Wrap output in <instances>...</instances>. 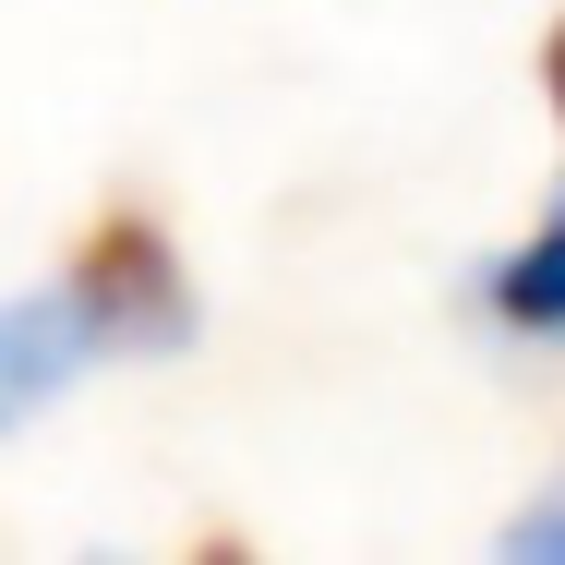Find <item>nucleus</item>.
Masks as SVG:
<instances>
[{
	"mask_svg": "<svg viewBox=\"0 0 565 565\" xmlns=\"http://www.w3.org/2000/svg\"><path fill=\"white\" fill-rule=\"evenodd\" d=\"M97 349V326H85V301L73 289H49V301H0V434L12 422H36L61 385H73V361Z\"/></svg>",
	"mask_w": 565,
	"mask_h": 565,
	"instance_id": "2",
	"label": "nucleus"
},
{
	"mask_svg": "<svg viewBox=\"0 0 565 565\" xmlns=\"http://www.w3.org/2000/svg\"><path fill=\"white\" fill-rule=\"evenodd\" d=\"M518 554H565V505H530L518 518Z\"/></svg>",
	"mask_w": 565,
	"mask_h": 565,
	"instance_id": "4",
	"label": "nucleus"
},
{
	"mask_svg": "<svg viewBox=\"0 0 565 565\" xmlns=\"http://www.w3.org/2000/svg\"><path fill=\"white\" fill-rule=\"evenodd\" d=\"M542 97H554V120H565V24H554V49H542Z\"/></svg>",
	"mask_w": 565,
	"mask_h": 565,
	"instance_id": "5",
	"label": "nucleus"
},
{
	"mask_svg": "<svg viewBox=\"0 0 565 565\" xmlns=\"http://www.w3.org/2000/svg\"><path fill=\"white\" fill-rule=\"evenodd\" d=\"M61 289L85 301V326L109 349H181L193 338V289H181V253H169V228L109 205V217L73 241V265H61Z\"/></svg>",
	"mask_w": 565,
	"mask_h": 565,
	"instance_id": "1",
	"label": "nucleus"
},
{
	"mask_svg": "<svg viewBox=\"0 0 565 565\" xmlns=\"http://www.w3.org/2000/svg\"><path fill=\"white\" fill-rule=\"evenodd\" d=\"M493 313H505V326H530V338H565V217L493 265Z\"/></svg>",
	"mask_w": 565,
	"mask_h": 565,
	"instance_id": "3",
	"label": "nucleus"
}]
</instances>
